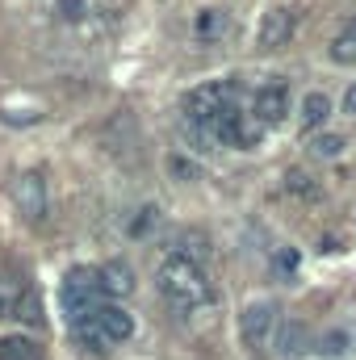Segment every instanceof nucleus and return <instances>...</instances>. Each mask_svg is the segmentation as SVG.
<instances>
[{
  "label": "nucleus",
  "instance_id": "obj_1",
  "mask_svg": "<svg viewBox=\"0 0 356 360\" xmlns=\"http://www.w3.org/2000/svg\"><path fill=\"white\" fill-rule=\"evenodd\" d=\"M155 289H160V297H164L168 306H177L184 314L205 310V306L214 302V285H210L205 269L193 264V260H180V256H164V260H160V269H155Z\"/></svg>",
  "mask_w": 356,
  "mask_h": 360
},
{
  "label": "nucleus",
  "instance_id": "obj_2",
  "mask_svg": "<svg viewBox=\"0 0 356 360\" xmlns=\"http://www.w3.org/2000/svg\"><path fill=\"white\" fill-rule=\"evenodd\" d=\"M276 327H281V306L272 297L248 302L243 314H239V335H243V344L252 352H265L268 344H272V335H276Z\"/></svg>",
  "mask_w": 356,
  "mask_h": 360
},
{
  "label": "nucleus",
  "instance_id": "obj_3",
  "mask_svg": "<svg viewBox=\"0 0 356 360\" xmlns=\"http://www.w3.org/2000/svg\"><path fill=\"white\" fill-rule=\"evenodd\" d=\"M13 201H17V210H21V218L25 222H42L46 218V176L42 172H21V176L13 180Z\"/></svg>",
  "mask_w": 356,
  "mask_h": 360
},
{
  "label": "nucleus",
  "instance_id": "obj_4",
  "mask_svg": "<svg viewBox=\"0 0 356 360\" xmlns=\"http://www.w3.org/2000/svg\"><path fill=\"white\" fill-rule=\"evenodd\" d=\"M252 113H256L260 126H276V122H285V113H289V84H285L281 76H272L265 89L256 92Z\"/></svg>",
  "mask_w": 356,
  "mask_h": 360
},
{
  "label": "nucleus",
  "instance_id": "obj_5",
  "mask_svg": "<svg viewBox=\"0 0 356 360\" xmlns=\"http://www.w3.org/2000/svg\"><path fill=\"white\" fill-rule=\"evenodd\" d=\"M96 327H101V335H105L109 344H122V340L134 335V319H130L122 306H113V302H101V306H96Z\"/></svg>",
  "mask_w": 356,
  "mask_h": 360
},
{
  "label": "nucleus",
  "instance_id": "obj_6",
  "mask_svg": "<svg viewBox=\"0 0 356 360\" xmlns=\"http://www.w3.org/2000/svg\"><path fill=\"white\" fill-rule=\"evenodd\" d=\"M289 38H293V13H289V8L265 13V21H260V46H265V51H281Z\"/></svg>",
  "mask_w": 356,
  "mask_h": 360
},
{
  "label": "nucleus",
  "instance_id": "obj_7",
  "mask_svg": "<svg viewBox=\"0 0 356 360\" xmlns=\"http://www.w3.org/2000/svg\"><path fill=\"white\" fill-rule=\"evenodd\" d=\"M272 348H276L285 360H298L306 348H310V331H306V323H298V319L281 323L276 335H272Z\"/></svg>",
  "mask_w": 356,
  "mask_h": 360
},
{
  "label": "nucleus",
  "instance_id": "obj_8",
  "mask_svg": "<svg viewBox=\"0 0 356 360\" xmlns=\"http://www.w3.org/2000/svg\"><path fill=\"white\" fill-rule=\"evenodd\" d=\"M101 293L105 297H130L134 293V272L126 260H105L101 269Z\"/></svg>",
  "mask_w": 356,
  "mask_h": 360
},
{
  "label": "nucleus",
  "instance_id": "obj_9",
  "mask_svg": "<svg viewBox=\"0 0 356 360\" xmlns=\"http://www.w3.org/2000/svg\"><path fill=\"white\" fill-rule=\"evenodd\" d=\"M168 256H180V260H193L201 264V256H210V239L201 231H177L168 239Z\"/></svg>",
  "mask_w": 356,
  "mask_h": 360
},
{
  "label": "nucleus",
  "instance_id": "obj_10",
  "mask_svg": "<svg viewBox=\"0 0 356 360\" xmlns=\"http://www.w3.org/2000/svg\"><path fill=\"white\" fill-rule=\"evenodd\" d=\"M193 34H197V42H218L227 34V13L222 8H201L193 17Z\"/></svg>",
  "mask_w": 356,
  "mask_h": 360
},
{
  "label": "nucleus",
  "instance_id": "obj_11",
  "mask_svg": "<svg viewBox=\"0 0 356 360\" xmlns=\"http://www.w3.org/2000/svg\"><path fill=\"white\" fill-rule=\"evenodd\" d=\"M0 360H46V356H42L38 340H30V335H4L0 340Z\"/></svg>",
  "mask_w": 356,
  "mask_h": 360
},
{
  "label": "nucleus",
  "instance_id": "obj_12",
  "mask_svg": "<svg viewBox=\"0 0 356 360\" xmlns=\"http://www.w3.org/2000/svg\"><path fill=\"white\" fill-rule=\"evenodd\" d=\"M327 117H331V101H327L323 92H310V96L302 101V126H306V130H319Z\"/></svg>",
  "mask_w": 356,
  "mask_h": 360
},
{
  "label": "nucleus",
  "instance_id": "obj_13",
  "mask_svg": "<svg viewBox=\"0 0 356 360\" xmlns=\"http://www.w3.org/2000/svg\"><path fill=\"white\" fill-rule=\"evenodd\" d=\"M155 222H160V205H143V210H134V218L126 222V235H130V239H147Z\"/></svg>",
  "mask_w": 356,
  "mask_h": 360
},
{
  "label": "nucleus",
  "instance_id": "obj_14",
  "mask_svg": "<svg viewBox=\"0 0 356 360\" xmlns=\"http://www.w3.org/2000/svg\"><path fill=\"white\" fill-rule=\"evenodd\" d=\"M8 310H13L21 323H30V327H34V323H42V306H38V297H34V293H21Z\"/></svg>",
  "mask_w": 356,
  "mask_h": 360
},
{
  "label": "nucleus",
  "instance_id": "obj_15",
  "mask_svg": "<svg viewBox=\"0 0 356 360\" xmlns=\"http://www.w3.org/2000/svg\"><path fill=\"white\" fill-rule=\"evenodd\" d=\"M331 59H336V63H356V30L352 25L331 42Z\"/></svg>",
  "mask_w": 356,
  "mask_h": 360
},
{
  "label": "nucleus",
  "instance_id": "obj_16",
  "mask_svg": "<svg viewBox=\"0 0 356 360\" xmlns=\"http://www.w3.org/2000/svg\"><path fill=\"white\" fill-rule=\"evenodd\" d=\"M344 151V139L340 134H319V139H310V155H319V160H336Z\"/></svg>",
  "mask_w": 356,
  "mask_h": 360
},
{
  "label": "nucleus",
  "instance_id": "obj_17",
  "mask_svg": "<svg viewBox=\"0 0 356 360\" xmlns=\"http://www.w3.org/2000/svg\"><path fill=\"white\" fill-rule=\"evenodd\" d=\"M285 188H289L293 197H319V184H314V176H310V172H298V168L285 176Z\"/></svg>",
  "mask_w": 356,
  "mask_h": 360
},
{
  "label": "nucleus",
  "instance_id": "obj_18",
  "mask_svg": "<svg viewBox=\"0 0 356 360\" xmlns=\"http://www.w3.org/2000/svg\"><path fill=\"white\" fill-rule=\"evenodd\" d=\"M164 168H168V176H172V180H197V176H201V168H197L193 160H184V155H168V164H164Z\"/></svg>",
  "mask_w": 356,
  "mask_h": 360
},
{
  "label": "nucleus",
  "instance_id": "obj_19",
  "mask_svg": "<svg viewBox=\"0 0 356 360\" xmlns=\"http://www.w3.org/2000/svg\"><path fill=\"white\" fill-rule=\"evenodd\" d=\"M319 352H323L327 360L344 356V352H348V335H344V331H327V335L319 340Z\"/></svg>",
  "mask_w": 356,
  "mask_h": 360
},
{
  "label": "nucleus",
  "instance_id": "obj_20",
  "mask_svg": "<svg viewBox=\"0 0 356 360\" xmlns=\"http://www.w3.org/2000/svg\"><path fill=\"white\" fill-rule=\"evenodd\" d=\"M55 8H59V17H63L68 25H76V21H84L89 0H55Z\"/></svg>",
  "mask_w": 356,
  "mask_h": 360
},
{
  "label": "nucleus",
  "instance_id": "obj_21",
  "mask_svg": "<svg viewBox=\"0 0 356 360\" xmlns=\"http://www.w3.org/2000/svg\"><path fill=\"white\" fill-rule=\"evenodd\" d=\"M344 113L356 117V84H348V92H344Z\"/></svg>",
  "mask_w": 356,
  "mask_h": 360
},
{
  "label": "nucleus",
  "instance_id": "obj_22",
  "mask_svg": "<svg viewBox=\"0 0 356 360\" xmlns=\"http://www.w3.org/2000/svg\"><path fill=\"white\" fill-rule=\"evenodd\" d=\"M4 310H8V302H0V314H4Z\"/></svg>",
  "mask_w": 356,
  "mask_h": 360
},
{
  "label": "nucleus",
  "instance_id": "obj_23",
  "mask_svg": "<svg viewBox=\"0 0 356 360\" xmlns=\"http://www.w3.org/2000/svg\"><path fill=\"white\" fill-rule=\"evenodd\" d=\"M352 30H356V17H352Z\"/></svg>",
  "mask_w": 356,
  "mask_h": 360
}]
</instances>
